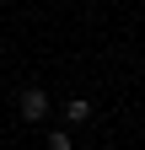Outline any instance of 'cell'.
<instances>
[{
  "label": "cell",
  "instance_id": "obj_3",
  "mask_svg": "<svg viewBox=\"0 0 145 150\" xmlns=\"http://www.w3.org/2000/svg\"><path fill=\"white\" fill-rule=\"evenodd\" d=\"M48 150H75V139H70L65 129H54V134H48Z\"/></svg>",
  "mask_w": 145,
  "mask_h": 150
},
{
  "label": "cell",
  "instance_id": "obj_2",
  "mask_svg": "<svg viewBox=\"0 0 145 150\" xmlns=\"http://www.w3.org/2000/svg\"><path fill=\"white\" fill-rule=\"evenodd\" d=\"M65 118L70 123H86V118H92V102H86V97H70L65 102Z\"/></svg>",
  "mask_w": 145,
  "mask_h": 150
},
{
  "label": "cell",
  "instance_id": "obj_1",
  "mask_svg": "<svg viewBox=\"0 0 145 150\" xmlns=\"http://www.w3.org/2000/svg\"><path fill=\"white\" fill-rule=\"evenodd\" d=\"M16 107H22V118H27V123H38L43 112H48V91H43V86H22Z\"/></svg>",
  "mask_w": 145,
  "mask_h": 150
}]
</instances>
